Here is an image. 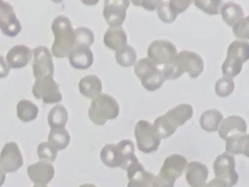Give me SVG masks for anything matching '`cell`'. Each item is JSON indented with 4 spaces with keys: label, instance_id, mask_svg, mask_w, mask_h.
Listing matches in <instances>:
<instances>
[{
    "label": "cell",
    "instance_id": "obj_1",
    "mask_svg": "<svg viewBox=\"0 0 249 187\" xmlns=\"http://www.w3.org/2000/svg\"><path fill=\"white\" fill-rule=\"evenodd\" d=\"M204 68L202 57L191 51H182L167 64L163 65L161 73L164 80H174L187 72L191 78L198 77Z\"/></svg>",
    "mask_w": 249,
    "mask_h": 187
},
{
    "label": "cell",
    "instance_id": "obj_2",
    "mask_svg": "<svg viewBox=\"0 0 249 187\" xmlns=\"http://www.w3.org/2000/svg\"><path fill=\"white\" fill-rule=\"evenodd\" d=\"M53 42L52 45V56L64 58L69 56L75 47V33L70 19L65 16H57L52 22Z\"/></svg>",
    "mask_w": 249,
    "mask_h": 187
},
{
    "label": "cell",
    "instance_id": "obj_3",
    "mask_svg": "<svg viewBox=\"0 0 249 187\" xmlns=\"http://www.w3.org/2000/svg\"><path fill=\"white\" fill-rule=\"evenodd\" d=\"M193 113L194 110L191 104L181 103L168 110L164 115L159 116L154 121L153 127L160 139L167 138L175 132L178 127L189 121Z\"/></svg>",
    "mask_w": 249,
    "mask_h": 187
},
{
    "label": "cell",
    "instance_id": "obj_4",
    "mask_svg": "<svg viewBox=\"0 0 249 187\" xmlns=\"http://www.w3.org/2000/svg\"><path fill=\"white\" fill-rule=\"evenodd\" d=\"M119 113V103L113 96L107 94H100L94 97L88 111L89 120L97 126L104 125L108 120L116 119Z\"/></svg>",
    "mask_w": 249,
    "mask_h": 187
},
{
    "label": "cell",
    "instance_id": "obj_5",
    "mask_svg": "<svg viewBox=\"0 0 249 187\" xmlns=\"http://www.w3.org/2000/svg\"><path fill=\"white\" fill-rule=\"evenodd\" d=\"M249 58V43L243 40H234L227 50V56L222 64V72L226 77L233 78L242 69L243 63Z\"/></svg>",
    "mask_w": 249,
    "mask_h": 187
},
{
    "label": "cell",
    "instance_id": "obj_6",
    "mask_svg": "<svg viewBox=\"0 0 249 187\" xmlns=\"http://www.w3.org/2000/svg\"><path fill=\"white\" fill-rule=\"evenodd\" d=\"M186 157L173 154L165 158L160 172L155 176L154 187H174L175 181L180 177L187 167Z\"/></svg>",
    "mask_w": 249,
    "mask_h": 187
},
{
    "label": "cell",
    "instance_id": "obj_7",
    "mask_svg": "<svg viewBox=\"0 0 249 187\" xmlns=\"http://www.w3.org/2000/svg\"><path fill=\"white\" fill-rule=\"evenodd\" d=\"M134 154V144L129 139H123L118 144H106L100 151L101 162L109 168H123L128 158Z\"/></svg>",
    "mask_w": 249,
    "mask_h": 187
},
{
    "label": "cell",
    "instance_id": "obj_8",
    "mask_svg": "<svg viewBox=\"0 0 249 187\" xmlns=\"http://www.w3.org/2000/svg\"><path fill=\"white\" fill-rule=\"evenodd\" d=\"M134 135L137 147L141 152L148 154L158 150L160 138L149 121L139 120L134 128Z\"/></svg>",
    "mask_w": 249,
    "mask_h": 187
},
{
    "label": "cell",
    "instance_id": "obj_9",
    "mask_svg": "<svg viewBox=\"0 0 249 187\" xmlns=\"http://www.w3.org/2000/svg\"><path fill=\"white\" fill-rule=\"evenodd\" d=\"M215 177L223 180L228 187H232L238 181V174L235 171V160L233 155L224 152L216 157L213 163Z\"/></svg>",
    "mask_w": 249,
    "mask_h": 187
},
{
    "label": "cell",
    "instance_id": "obj_10",
    "mask_svg": "<svg viewBox=\"0 0 249 187\" xmlns=\"http://www.w3.org/2000/svg\"><path fill=\"white\" fill-rule=\"evenodd\" d=\"M32 94L35 98L41 99L46 104L56 103L62 99L59 85L53 77H45L35 80L32 86Z\"/></svg>",
    "mask_w": 249,
    "mask_h": 187
},
{
    "label": "cell",
    "instance_id": "obj_11",
    "mask_svg": "<svg viewBox=\"0 0 249 187\" xmlns=\"http://www.w3.org/2000/svg\"><path fill=\"white\" fill-rule=\"evenodd\" d=\"M32 70L35 79L53 76V56L50 50L45 46H38L32 50Z\"/></svg>",
    "mask_w": 249,
    "mask_h": 187
},
{
    "label": "cell",
    "instance_id": "obj_12",
    "mask_svg": "<svg viewBox=\"0 0 249 187\" xmlns=\"http://www.w3.org/2000/svg\"><path fill=\"white\" fill-rule=\"evenodd\" d=\"M177 55L175 45L166 40L153 41L147 50L148 58L156 65L169 63Z\"/></svg>",
    "mask_w": 249,
    "mask_h": 187
},
{
    "label": "cell",
    "instance_id": "obj_13",
    "mask_svg": "<svg viewBox=\"0 0 249 187\" xmlns=\"http://www.w3.org/2000/svg\"><path fill=\"white\" fill-rule=\"evenodd\" d=\"M23 165L22 154L15 141L5 143L0 152V166L5 173L16 172Z\"/></svg>",
    "mask_w": 249,
    "mask_h": 187
},
{
    "label": "cell",
    "instance_id": "obj_14",
    "mask_svg": "<svg viewBox=\"0 0 249 187\" xmlns=\"http://www.w3.org/2000/svg\"><path fill=\"white\" fill-rule=\"evenodd\" d=\"M128 0H105L103 17L110 27H120L125 19Z\"/></svg>",
    "mask_w": 249,
    "mask_h": 187
},
{
    "label": "cell",
    "instance_id": "obj_15",
    "mask_svg": "<svg viewBox=\"0 0 249 187\" xmlns=\"http://www.w3.org/2000/svg\"><path fill=\"white\" fill-rule=\"evenodd\" d=\"M0 29L9 37L17 36L21 30V24L16 16L13 6L0 0Z\"/></svg>",
    "mask_w": 249,
    "mask_h": 187
},
{
    "label": "cell",
    "instance_id": "obj_16",
    "mask_svg": "<svg viewBox=\"0 0 249 187\" xmlns=\"http://www.w3.org/2000/svg\"><path fill=\"white\" fill-rule=\"evenodd\" d=\"M27 175L34 184L47 185L54 176V168L49 162L39 161L28 166Z\"/></svg>",
    "mask_w": 249,
    "mask_h": 187
},
{
    "label": "cell",
    "instance_id": "obj_17",
    "mask_svg": "<svg viewBox=\"0 0 249 187\" xmlns=\"http://www.w3.org/2000/svg\"><path fill=\"white\" fill-rule=\"evenodd\" d=\"M32 57V50L25 45H16L12 47L6 55V62L10 69H19L25 67Z\"/></svg>",
    "mask_w": 249,
    "mask_h": 187
},
{
    "label": "cell",
    "instance_id": "obj_18",
    "mask_svg": "<svg viewBox=\"0 0 249 187\" xmlns=\"http://www.w3.org/2000/svg\"><path fill=\"white\" fill-rule=\"evenodd\" d=\"M247 131V125L245 120L238 115H231L226 119H223L218 128L219 136L223 139L228 138L229 136L245 133Z\"/></svg>",
    "mask_w": 249,
    "mask_h": 187
},
{
    "label": "cell",
    "instance_id": "obj_19",
    "mask_svg": "<svg viewBox=\"0 0 249 187\" xmlns=\"http://www.w3.org/2000/svg\"><path fill=\"white\" fill-rule=\"evenodd\" d=\"M185 173L186 181L191 187H201L207 180L208 168L204 164L193 161L187 164Z\"/></svg>",
    "mask_w": 249,
    "mask_h": 187
},
{
    "label": "cell",
    "instance_id": "obj_20",
    "mask_svg": "<svg viewBox=\"0 0 249 187\" xmlns=\"http://www.w3.org/2000/svg\"><path fill=\"white\" fill-rule=\"evenodd\" d=\"M67 57L70 64L76 69H87L93 62V54L87 47H74Z\"/></svg>",
    "mask_w": 249,
    "mask_h": 187
},
{
    "label": "cell",
    "instance_id": "obj_21",
    "mask_svg": "<svg viewBox=\"0 0 249 187\" xmlns=\"http://www.w3.org/2000/svg\"><path fill=\"white\" fill-rule=\"evenodd\" d=\"M248 143H249V134L247 132L229 136L228 138L225 139L226 152L231 155L243 154L246 157H249Z\"/></svg>",
    "mask_w": 249,
    "mask_h": 187
},
{
    "label": "cell",
    "instance_id": "obj_22",
    "mask_svg": "<svg viewBox=\"0 0 249 187\" xmlns=\"http://www.w3.org/2000/svg\"><path fill=\"white\" fill-rule=\"evenodd\" d=\"M79 91L82 95L93 99L102 91V82L96 75H86L79 82Z\"/></svg>",
    "mask_w": 249,
    "mask_h": 187
},
{
    "label": "cell",
    "instance_id": "obj_23",
    "mask_svg": "<svg viewBox=\"0 0 249 187\" xmlns=\"http://www.w3.org/2000/svg\"><path fill=\"white\" fill-rule=\"evenodd\" d=\"M127 36L122 26L109 27L103 37L104 45L113 51H118L126 45Z\"/></svg>",
    "mask_w": 249,
    "mask_h": 187
},
{
    "label": "cell",
    "instance_id": "obj_24",
    "mask_svg": "<svg viewBox=\"0 0 249 187\" xmlns=\"http://www.w3.org/2000/svg\"><path fill=\"white\" fill-rule=\"evenodd\" d=\"M220 13L223 20L229 26H232L239 19L244 18V12L241 6L231 1L224 3L220 9Z\"/></svg>",
    "mask_w": 249,
    "mask_h": 187
},
{
    "label": "cell",
    "instance_id": "obj_25",
    "mask_svg": "<svg viewBox=\"0 0 249 187\" xmlns=\"http://www.w3.org/2000/svg\"><path fill=\"white\" fill-rule=\"evenodd\" d=\"M223 114L217 109H208L202 112L199 118L200 128L207 131L213 132L218 131L219 125L223 121Z\"/></svg>",
    "mask_w": 249,
    "mask_h": 187
},
{
    "label": "cell",
    "instance_id": "obj_26",
    "mask_svg": "<svg viewBox=\"0 0 249 187\" xmlns=\"http://www.w3.org/2000/svg\"><path fill=\"white\" fill-rule=\"evenodd\" d=\"M38 106L28 99H21L17 103V116L24 123L34 121L38 116Z\"/></svg>",
    "mask_w": 249,
    "mask_h": 187
},
{
    "label": "cell",
    "instance_id": "obj_27",
    "mask_svg": "<svg viewBox=\"0 0 249 187\" xmlns=\"http://www.w3.org/2000/svg\"><path fill=\"white\" fill-rule=\"evenodd\" d=\"M160 71V69L148 57L141 58L134 63V72L140 81L147 80Z\"/></svg>",
    "mask_w": 249,
    "mask_h": 187
},
{
    "label": "cell",
    "instance_id": "obj_28",
    "mask_svg": "<svg viewBox=\"0 0 249 187\" xmlns=\"http://www.w3.org/2000/svg\"><path fill=\"white\" fill-rule=\"evenodd\" d=\"M68 120V112L66 108L61 105L57 104L53 106L48 115V123L51 129H60L64 128Z\"/></svg>",
    "mask_w": 249,
    "mask_h": 187
},
{
    "label": "cell",
    "instance_id": "obj_29",
    "mask_svg": "<svg viewBox=\"0 0 249 187\" xmlns=\"http://www.w3.org/2000/svg\"><path fill=\"white\" fill-rule=\"evenodd\" d=\"M48 142L57 151L65 149L70 142V134L64 128L51 129L48 135Z\"/></svg>",
    "mask_w": 249,
    "mask_h": 187
},
{
    "label": "cell",
    "instance_id": "obj_30",
    "mask_svg": "<svg viewBox=\"0 0 249 187\" xmlns=\"http://www.w3.org/2000/svg\"><path fill=\"white\" fill-rule=\"evenodd\" d=\"M154 180L155 174L142 168L128 178L126 187H154Z\"/></svg>",
    "mask_w": 249,
    "mask_h": 187
},
{
    "label": "cell",
    "instance_id": "obj_31",
    "mask_svg": "<svg viewBox=\"0 0 249 187\" xmlns=\"http://www.w3.org/2000/svg\"><path fill=\"white\" fill-rule=\"evenodd\" d=\"M136 56L137 55L135 50L127 44L115 53L116 61L124 67H129L133 65L136 62Z\"/></svg>",
    "mask_w": 249,
    "mask_h": 187
},
{
    "label": "cell",
    "instance_id": "obj_32",
    "mask_svg": "<svg viewBox=\"0 0 249 187\" xmlns=\"http://www.w3.org/2000/svg\"><path fill=\"white\" fill-rule=\"evenodd\" d=\"M75 33V47L89 48L94 42V34L89 27L80 26L74 29Z\"/></svg>",
    "mask_w": 249,
    "mask_h": 187
},
{
    "label": "cell",
    "instance_id": "obj_33",
    "mask_svg": "<svg viewBox=\"0 0 249 187\" xmlns=\"http://www.w3.org/2000/svg\"><path fill=\"white\" fill-rule=\"evenodd\" d=\"M234 90V81L232 78L223 76L215 83V93L218 96H229Z\"/></svg>",
    "mask_w": 249,
    "mask_h": 187
},
{
    "label": "cell",
    "instance_id": "obj_34",
    "mask_svg": "<svg viewBox=\"0 0 249 187\" xmlns=\"http://www.w3.org/2000/svg\"><path fill=\"white\" fill-rule=\"evenodd\" d=\"M57 152L58 151L48 141L41 142L37 146V154H38L40 161L52 163L56 159Z\"/></svg>",
    "mask_w": 249,
    "mask_h": 187
},
{
    "label": "cell",
    "instance_id": "obj_35",
    "mask_svg": "<svg viewBox=\"0 0 249 187\" xmlns=\"http://www.w3.org/2000/svg\"><path fill=\"white\" fill-rule=\"evenodd\" d=\"M194 4L207 15H218L223 2L221 0H195Z\"/></svg>",
    "mask_w": 249,
    "mask_h": 187
},
{
    "label": "cell",
    "instance_id": "obj_36",
    "mask_svg": "<svg viewBox=\"0 0 249 187\" xmlns=\"http://www.w3.org/2000/svg\"><path fill=\"white\" fill-rule=\"evenodd\" d=\"M232 33L238 40L247 41L249 39V17H244L232 26Z\"/></svg>",
    "mask_w": 249,
    "mask_h": 187
},
{
    "label": "cell",
    "instance_id": "obj_37",
    "mask_svg": "<svg viewBox=\"0 0 249 187\" xmlns=\"http://www.w3.org/2000/svg\"><path fill=\"white\" fill-rule=\"evenodd\" d=\"M156 10L159 18L165 23H171L176 19V16L168 7V1H159Z\"/></svg>",
    "mask_w": 249,
    "mask_h": 187
},
{
    "label": "cell",
    "instance_id": "obj_38",
    "mask_svg": "<svg viewBox=\"0 0 249 187\" xmlns=\"http://www.w3.org/2000/svg\"><path fill=\"white\" fill-rule=\"evenodd\" d=\"M192 3L193 2L191 0H170L168 1V7L173 15L177 17L178 14L187 10Z\"/></svg>",
    "mask_w": 249,
    "mask_h": 187
},
{
    "label": "cell",
    "instance_id": "obj_39",
    "mask_svg": "<svg viewBox=\"0 0 249 187\" xmlns=\"http://www.w3.org/2000/svg\"><path fill=\"white\" fill-rule=\"evenodd\" d=\"M159 1H151V0H140V1H132V5L139 6L148 11H154L157 8Z\"/></svg>",
    "mask_w": 249,
    "mask_h": 187
},
{
    "label": "cell",
    "instance_id": "obj_40",
    "mask_svg": "<svg viewBox=\"0 0 249 187\" xmlns=\"http://www.w3.org/2000/svg\"><path fill=\"white\" fill-rule=\"evenodd\" d=\"M10 67L8 66L4 56H0V78H6L9 75Z\"/></svg>",
    "mask_w": 249,
    "mask_h": 187
},
{
    "label": "cell",
    "instance_id": "obj_41",
    "mask_svg": "<svg viewBox=\"0 0 249 187\" xmlns=\"http://www.w3.org/2000/svg\"><path fill=\"white\" fill-rule=\"evenodd\" d=\"M203 187H228V186L223 180L218 179L217 177H215L212 180H210L209 182L205 183L203 185Z\"/></svg>",
    "mask_w": 249,
    "mask_h": 187
},
{
    "label": "cell",
    "instance_id": "obj_42",
    "mask_svg": "<svg viewBox=\"0 0 249 187\" xmlns=\"http://www.w3.org/2000/svg\"><path fill=\"white\" fill-rule=\"evenodd\" d=\"M5 179H6V173H5V171L3 170V168L0 166V187L4 184Z\"/></svg>",
    "mask_w": 249,
    "mask_h": 187
},
{
    "label": "cell",
    "instance_id": "obj_43",
    "mask_svg": "<svg viewBox=\"0 0 249 187\" xmlns=\"http://www.w3.org/2000/svg\"><path fill=\"white\" fill-rule=\"evenodd\" d=\"M79 187H97V186L92 183H84V184H81Z\"/></svg>",
    "mask_w": 249,
    "mask_h": 187
},
{
    "label": "cell",
    "instance_id": "obj_44",
    "mask_svg": "<svg viewBox=\"0 0 249 187\" xmlns=\"http://www.w3.org/2000/svg\"><path fill=\"white\" fill-rule=\"evenodd\" d=\"M33 187H47V185H41V184H35Z\"/></svg>",
    "mask_w": 249,
    "mask_h": 187
},
{
    "label": "cell",
    "instance_id": "obj_45",
    "mask_svg": "<svg viewBox=\"0 0 249 187\" xmlns=\"http://www.w3.org/2000/svg\"><path fill=\"white\" fill-rule=\"evenodd\" d=\"M201 187H203V186H201Z\"/></svg>",
    "mask_w": 249,
    "mask_h": 187
}]
</instances>
